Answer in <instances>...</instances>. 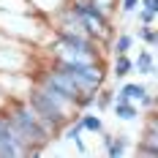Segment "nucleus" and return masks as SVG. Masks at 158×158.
Instances as JSON below:
<instances>
[{
    "mask_svg": "<svg viewBox=\"0 0 158 158\" xmlns=\"http://www.w3.org/2000/svg\"><path fill=\"white\" fill-rule=\"evenodd\" d=\"M27 156H30L27 144L19 139V134L8 123L6 112L0 109V158H27Z\"/></svg>",
    "mask_w": 158,
    "mask_h": 158,
    "instance_id": "obj_4",
    "label": "nucleus"
},
{
    "mask_svg": "<svg viewBox=\"0 0 158 158\" xmlns=\"http://www.w3.org/2000/svg\"><path fill=\"white\" fill-rule=\"evenodd\" d=\"M117 8H120L123 16H128V14H134L139 8V0H117Z\"/></svg>",
    "mask_w": 158,
    "mask_h": 158,
    "instance_id": "obj_17",
    "label": "nucleus"
},
{
    "mask_svg": "<svg viewBox=\"0 0 158 158\" xmlns=\"http://www.w3.org/2000/svg\"><path fill=\"white\" fill-rule=\"evenodd\" d=\"M0 71H8V74L33 71V52L22 41L19 44H0Z\"/></svg>",
    "mask_w": 158,
    "mask_h": 158,
    "instance_id": "obj_3",
    "label": "nucleus"
},
{
    "mask_svg": "<svg viewBox=\"0 0 158 158\" xmlns=\"http://www.w3.org/2000/svg\"><path fill=\"white\" fill-rule=\"evenodd\" d=\"M112 101H114V90H109V87L104 85L101 90H95V104H93V109L98 112V114H104V112H109Z\"/></svg>",
    "mask_w": 158,
    "mask_h": 158,
    "instance_id": "obj_14",
    "label": "nucleus"
},
{
    "mask_svg": "<svg viewBox=\"0 0 158 158\" xmlns=\"http://www.w3.org/2000/svg\"><path fill=\"white\" fill-rule=\"evenodd\" d=\"M98 136H101V144H104L106 156H112V158H120V156H126L128 150H131V139H128L126 134H109L104 128Z\"/></svg>",
    "mask_w": 158,
    "mask_h": 158,
    "instance_id": "obj_7",
    "label": "nucleus"
},
{
    "mask_svg": "<svg viewBox=\"0 0 158 158\" xmlns=\"http://www.w3.org/2000/svg\"><path fill=\"white\" fill-rule=\"evenodd\" d=\"M147 90H150V87L142 85V82H126V79H123V85H120L117 93L123 95V98H128V101H134V104H139V98H142Z\"/></svg>",
    "mask_w": 158,
    "mask_h": 158,
    "instance_id": "obj_13",
    "label": "nucleus"
},
{
    "mask_svg": "<svg viewBox=\"0 0 158 158\" xmlns=\"http://www.w3.org/2000/svg\"><path fill=\"white\" fill-rule=\"evenodd\" d=\"M109 109L114 112V117H117V120H123V123H134V120H139V117H142V109H139V104H134V101H128V98L112 101Z\"/></svg>",
    "mask_w": 158,
    "mask_h": 158,
    "instance_id": "obj_9",
    "label": "nucleus"
},
{
    "mask_svg": "<svg viewBox=\"0 0 158 158\" xmlns=\"http://www.w3.org/2000/svg\"><path fill=\"white\" fill-rule=\"evenodd\" d=\"M3 106H6V95L0 93V109H3Z\"/></svg>",
    "mask_w": 158,
    "mask_h": 158,
    "instance_id": "obj_20",
    "label": "nucleus"
},
{
    "mask_svg": "<svg viewBox=\"0 0 158 158\" xmlns=\"http://www.w3.org/2000/svg\"><path fill=\"white\" fill-rule=\"evenodd\" d=\"M134 44H136V38H134L131 33H126V30L112 33V38H109V49H112V55H131Z\"/></svg>",
    "mask_w": 158,
    "mask_h": 158,
    "instance_id": "obj_12",
    "label": "nucleus"
},
{
    "mask_svg": "<svg viewBox=\"0 0 158 158\" xmlns=\"http://www.w3.org/2000/svg\"><path fill=\"white\" fill-rule=\"evenodd\" d=\"M134 38H139L144 47H156V41H158L156 25H139V27H136V35H134Z\"/></svg>",
    "mask_w": 158,
    "mask_h": 158,
    "instance_id": "obj_15",
    "label": "nucleus"
},
{
    "mask_svg": "<svg viewBox=\"0 0 158 158\" xmlns=\"http://www.w3.org/2000/svg\"><path fill=\"white\" fill-rule=\"evenodd\" d=\"M25 98H27V104H30L33 109L38 112V117H41L57 136H60V128H63L68 120L77 117V104H74L71 98L55 93V90H49V87L38 85V82H30Z\"/></svg>",
    "mask_w": 158,
    "mask_h": 158,
    "instance_id": "obj_2",
    "label": "nucleus"
},
{
    "mask_svg": "<svg viewBox=\"0 0 158 158\" xmlns=\"http://www.w3.org/2000/svg\"><path fill=\"white\" fill-rule=\"evenodd\" d=\"M98 8H104L106 14H114V8H117V0H93Z\"/></svg>",
    "mask_w": 158,
    "mask_h": 158,
    "instance_id": "obj_18",
    "label": "nucleus"
},
{
    "mask_svg": "<svg viewBox=\"0 0 158 158\" xmlns=\"http://www.w3.org/2000/svg\"><path fill=\"white\" fill-rule=\"evenodd\" d=\"M77 120H79V126H82V131L85 134H93V136H98L101 131H104V120H101V114L93 109H85V112H77Z\"/></svg>",
    "mask_w": 158,
    "mask_h": 158,
    "instance_id": "obj_11",
    "label": "nucleus"
},
{
    "mask_svg": "<svg viewBox=\"0 0 158 158\" xmlns=\"http://www.w3.org/2000/svg\"><path fill=\"white\" fill-rule=\"evenodd\" d=\"M139 8H147V11L158 14V0H139Z\"/></svg>",
    "mask_w": 158,
    "mask_h": 158,
    "instance_id": "obj_19",
    "label": "nucleus"
},
{
    "mask_svg": "<svg viewBox=\"0 0 158 158\" xmlns=\"http://www.w3.org/2000/svg\"><path fill=\"white\" fill-rule=\"evenodd\" d=\"M30 82H33L30 74H8V71H0V93L6 95V98H25Z\"/></svg>",
    "mask_w": 158,
    "mask_h": 158,
    "instance_id": "obj_5",
    "label": "nucleus"
},
{
    "mask_svg": "<svg viewBox=\"0 0 158 158\" xmlns=\"http://www.w3.org/2000/svg\"><path fill=\"white\" fill-rule=\"evenodd\" d=\"M134 60V74H139V77H156V52L153 47L147 49H139V55L136 57H131Z\"/></svg>",
    "mask_w": 158,
    "mask_h": 158,
    "instance_id": "obj_8",
    "label": "nucleus"
},
{
    "mask_svg": "<svg viewBox=\"0 0 158 158\" xmlns=\"http://www.w3.org/2000/svg\"><path fill=\"white\" fill-rule=\"evenodd\" d=\"M134 74V60L131 55H112V65H109V77L114 82H123Z\"/></svg>",
    "mask_w": 158,
    "mask_h": 158,
    "instance_id": "obj_10",
    "label": "nucleus"
},
{
    "mask_svg": "<svg viewBox=\"0 0 158 158\" xmlns=\"http://www.w3.org/2000/svg\"><path fill=\"white\" fill-rule=\"evenodd\" d=\"M136 150L142 156H150V158H158V117L156 112H147V120H144V131L139 136V144Z\"/></svg>",
    "mask_w": 158,
    "mask_h": 158,
    "instance_id": "obj_6",
    "label": "nucleus"
},
{
    "mask_svg": "<svg viewBox=\"0 0 158 158\" xmlns=\"http://www.w3.org/2000/svg\"><path fill=\"white\" fill-rule=\"evenodd\" d=\"M3 112H6V117H8V123L14 126V131L19 134V139L27 144L30 156H41L44 147L57 136V134L38 117V112L27 104V98H6Z\"/></svg>",
    "mask_w": 158,
    "mask_h": 158,
    "instance_id": "obj_1",
    "label": "nucleus"
},
{
    "mask_svg": "<svg viewBox=\"0 0 158 158\" xmlns=\"http://www.w3.org/2000/svg\"><path fill=\"white\" fill-rule=\"evenodd\" d=\"M136 25H156V11H147V8H136Z\"/></svg>",
    "mask_w": 158,
    "mask_h": 158,
    "instance_id": "obj_16",
    "label": "nucleus"
}]
</instances>
